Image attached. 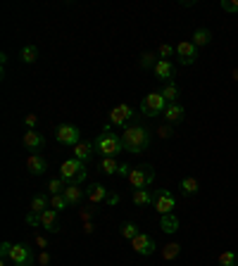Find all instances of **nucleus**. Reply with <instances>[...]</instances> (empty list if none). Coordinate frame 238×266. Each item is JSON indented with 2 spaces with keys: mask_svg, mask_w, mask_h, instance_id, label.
I'll return each mask as SVG.
<instances>
[{
  "mask_svg": "<svg viewBox=\"0 0 238 266\" xmlns=\"http://www.w3.org/2000/svg\"><path fill=\"white\" fill-rule=\"evenodd\" d=\"M122 143H124V150L131 152V155H141L150 148L153 143V136H150V131L141 124H131L126 129L122 131Z\"/></svg>",
  "mask_w": 238,
  "mask_h": 266,
  "instance_id": "obj_1",
  "label": "nucleus"
},
{
  "mask_svg": "<svg viewBox=\"0 0 238 266\" xmlns=\"http://www.w3.org/2000/svg\"><path fill=\"white\" fill-rule=\"evenodd\" d=\"M93 150L100 155V157H117L124 152V143H122V136L117 133H110V126L102 129V133L93 140Z\"/></svg>",
  "mask_w": 238,
  "mask_h": 266,
  "instance_id": "obj_2",
  "label": "nucleus"
},
{
  "mask_svg": "<svg viewBox=\"0 0 238 266\" xmlns=\"http://www.w3.org/2000/svg\"><path fill=\"white\" fill-rule=\"evenodd\" d=\"M60 178H64L69 183H76V185H81L83 181H86V164L81 162V159H64V162L60 164Z\"/></svg>",
  "mask_w": 238,
  "mask_h": 266,
  "instance_id": "obj_3",
  "label": "nucleus"
},
{
  "mask_svg": "<svg viewBox=\"0 0 238 266\" xmlns=\"http://www.w3.org/2000/svg\"><path fill=\"white\" fill-rule=\"evenodd\" d=\"M155 181V169L148 166V164H141V166H134L129 174V183L136 188V190H148V185Z\"/></svg>",
  "mask_w": 238,
  "mask_h": 266,
  "instance_id": "obj_4",
  "label": "nucleus"
},
{
  "mask_svg": "<svg viewBox=\"0 0 238 266\" xmlns=\"http://www.w3.org/2000/svg\"><path fill=\"white\" fill-rule=\"evenodd\" d=\"M164 109H167V100H164L162 93H148V95L141 100V112L145 116L164 114Z\"/></svg>",
  "mask_w": 238,
  "mask_h": 266,
  "instance_id": "obj_5",
  "label": "nucleus"
},
{
  "mask_svg": "<svg viewBox=\"0 0 238 266\" xmlns=\"http://www.w3.org/2000/svg\"><path fill=\"white\" fill-rule=\"evenodd\" d=\"M55 140L60 145L74 148L76 143H81V131H79V126H74V124H60V126L55 129Z\"/></svg>",
  "mask_w": 238,
  "mask_h": 266,
  "instance_id": "obj_6",
  "label": "nucleus"
},
{
  "mask_svg": "<svg viewBox=\"0 0 238 266\" xmlns=\"http://www.w3.org/2000/svg\"><path fill=\"white\" fill-rule=\"evenodd\" d=\"M10 259L14 261V266H31V264H34V252H31V247H29V245L17 243V245H12Z\"/></svg>",
  "mask_w": 238,
  "mask_h": 266,
  "instance_id": "obj_7",
  "label": "nucleus"
},
{
  "mask_svg": "<svg viewBox=\"0 0 238 266\" xmlns=\"http://www.w3.org/2000/svg\"><path fill=\"white\" fill-rule=\"evenodd\" d=\"M131 247H134V252L141 254V257H148V254H155L157 245H155V240L150 238L148 233H138L136 238L131 240Z\"/></svg>",
  "mask_w": 238,
  "mask_h": 266,
  "instance_id": "obj_8",
  "label": "nucleus"
},
{
  "mask_svg": "<svg viewBox=\"0 0 238 266\" xmlns=\"http://www.w3.org/2000/svg\"><path fill=\"white\" fill-rule=\"evenodd\" d=\"M131 116H134V109H131L126 103H119L112 112H110V124H112V126H122V129H126Z\"/></svg>",
  "mask_w": 238,
  "mask_h": 266,
  "instance_id": "obj_9",
  "label": "nucleus"
},
{
  "mask_svg": "<svg viewBox=\"0 0 238 266\" xmlns=\"http://www.w3.org/2000/svg\"><path fill=\"white\" fill-rule=\"evenodd\" d=\"M155 209L160 214H174V207H177V200L171 195L169 190H157L155 192Z\"/></svg>",
  "mask_w": 238,
  "mask_h": 266,
  "instance_id": "obj_10",
  "label": "nucleus"
},
{
  "mask_svg": "<svg viewBox=\"0 0 238 266\" xmlns=\"http://www.w3.org/2000/svg\"><path fill=\"white\" fill-rule=\"evenodd\" d=\"M177 57L181 64H193L198 60V48L193 45V41H181L177 45Z\"/></svg>",
  "mask_w": 238,
  "mask_h": 266,
  "instance_id": "obj_11",
  "label": "nucleus"
},
{
  "mask_svg": "<svg viewBox=\"0 0 238 266\" xmlns=\"http://www.w3.org/2000/svg\"><path fill=\"white\" fill-rule=\"evenodd\" d=\"M21 143H24V148L31 152L41 150L43 145H46V138H43V133H38L36 129H27V133H24V138H21Z\"/></svg>",
  "mask_w": 238,
  "mask_h": 266,
  "instance_id": "obj_12",
  "label": "nucleus"
},
{
  "mask_svg": "<svg viewBox=\"0 0 238 266\" xmlns=\"http://www.w3.org/2000/svg\"><path fill=\"white\" fill-rule=\"evenodd\" d=\"M86 195H89V202H91V205H100V202H107L110 190H107V188H105L102 183H91V188L86 190Z\"/></svg>",
  "mask_w": 238,
  "mask_h": 266,
  "instance_id": "obj_13",
  "label": "nucleus"
},
{
  "mask_svg": "<svg viewBox=\"0 0 238 266\" xmlns=\"http://www.w3.org/2000/svg\"><path fill=\"white\" fill-rule=\"evenodd\" d=\"M153 71H155V76L160 79V81H164V83L174 81V64H171L169 60H157Z\"/></svg>",
  "mask_w": 238,
  "mask_h": 266,
  "instance_id": "obj_14",
  "label": "nucleus"
},
{
  "mask_svg": "<svg viewBox=\"0 0 238 266\" xmlns=\"http://www.w3.org/2000/svg\"><path fill=\"white\" fill-rule=\"evenodd\" d=\"M57 214H60V212H55V209H50V207H48L46 212L41 214V226L46 228L48 233H60V224H57Z\"/></svg>",
  "mask_w": 238,
  "mask_h": 266,
  "instance_id": "obj_15",
  "label": "nucleus"
},
{
  "mask_svg": "<svg viewBox=\"0 0 238 266\" xmlns=\"http://www.w3.org/2000/svg\"><path fill=\"white\" fill-rule=\"evenodd\" d=\"M27 169H29V174H34V176L46 174V169H48L46 157H41V155H36V152H34V155L27 159Z\"/></svg>",
  "mask_w": 238,
  "mask_h": 266,
  "instance_id": "obj_16",
  "label": "nucleus"
},
{
  "mask_svg": "<svg viewBox=\"0 0 238 266\" xmlns=\"http://www.w3.org/2000/svg\"><path fill=\"white\" fill-rule=\"evenodd\" d=\"M184 116H186V109L184 105H167V109H164V119H167V124H179V122H184Z\"/></svg>",
  "mask_w": 238,
  "mask_h": 266,
  "instance_id": "obj_17",
  "label": "nucleus"
},
{
  "mask_svg": "<svg viewBox=\"0 0 238 266\" xmlns=\"http://www.w3.org/2000/svg\"><path fill=\"white\" fill-rule=\"evenodd\" d=\"M93 152H95L93 150V143H83V140H81V143H76L74 148H72V157L81 159V162L86 164L91 159V155H93Z\"/></svg>",
  "mask_w": 238,
  "mask_h": 266,
  "instance_id": "obj_18",
  "label": "nucleus"
},
{
  "mask_svg": "<svg viewBox=\"0 0 238 266\" xmlns=\"http://www.w3.org/2000/svg\"><path fill=\"white\" fill-rule=\"evenodd\" d=\"M62 195L67 198L69 205H79V202H81V198H83V188H81V185H76V183H69L67 188H64V192H62Z\"/></svg>",
  "mask_w": 238,
  "mask_h": 266,
  "instance_id": "obj_19",
  "label": "nucleus"
},
{
  "mask_svg": "<svg viewBox=\"0 0 238 266\" xmlns=\"http://www.w3.org/2000/svg\"><path fill=\"white\" fill-rule=\"evenodd\" d=\"M164 95V100H167V105H174V103H179V95H181V90H179V86L174 81H169V83H164V88L160 90Z\"/></svg>",
  "mask_w": 238,
  "mask_h": 266,
  "instance_id": "obj_20",
  "label": "nucleus"
},
{
  "mask_svg": "<svg viewBox=\"0 0 238 266\" xmlns=\"http://www.w3.org/2000/svg\"><path fill=\"white\" fill-rule=\"evenodd\" d=\"M179 188H181V192L184 195H198V190H200V183H198V178H193V176H186V178H181V183H179Z\"/></svg>",
  "mask_w": 238,
  "mask_h": 266,
  "instance_id": "obj_21",
  "label": "nucleus"
},
{
  "mask_svg": "<svg viewBox=\"0 0 238 266\" xmlns=\"http://www.w3.org/2000/svg\"><path fill=\"white\" fill-rule=\"evenodd\" d=\"M210 43H212L210 29H196L193 31V45L196 48H203V45H210Z\"/></svg>",
  "mask_w": 238,
  "mask_h": 266,
  "instance_id": "obj_22",
  "label": "nucleus"
},
{
  "mask_svg": "<svg viewBox=\"0 0 238 266\" xmlns=\"http://www.w3.org/2000/svg\"><path fill=\"white\" fill-rule=\"evenodd\" d=\"M19 57H21V62H24V64H34V62L38 60V48H36L34 43H29V45H24V48H21Z\"/></svg>",
  "mask_w": 238,
  "mask_h": 266,
  "instance_id": "obj_23",
  "label": "nucleus"
},
{
  "mask_svg": "<svg viewBox=\"0 0 238 266\" xmlns=\"http://www.w3.org/2000/svg\"><path fill=\"white\" fill-rule=\"evenodd\" d=\"M134 205L136 207H145L155 202V195H150V190H134Z\"/></svg>",
  "mask_w": 238,
  "mask_h": 266,
  "instance_id": "obj_24",
  "label": "nucleus"
},
{
  "mask_svg": "<svg viewBox=\"0 0 238 266\" xmlns=\"http://www.w3.org/2000/svg\"><path fill=\"white\" fill-rule=\"evenodd\" d=\"M48 207H50V198H46V195H34V200H31V212L43 214Z\"/></svg>",
  "mask_w": 238,
  "mask_h": 266,
  "instance_id": "obj_25",
  "label": "nucleus"
},
{
  "mask_svg": "<svg viewBox=\"0 0 238 266\" xmlns=\"http://www.w3.org/2000/svg\"><path fill=\"white\" fill-rule=\"evenodd\" d=\"M160 226H162L164 233H177L179 228V219L174 216V214H162V221H160Z\"/></svg>",
  "mask_w": 238,
  "mask_h": 266,
  "instance_id": "obj_26",
  "label": "nucleus"
},
{
  "mask_svg": "<svg viewBox=\"0 0 238 266\" xmlns=\"http://www.w3.org/2000/svg\"><path fill=\"white\" fill-rule=\"evenodd\" d=\"M179 254H181V245H179V243H169V245H164V247H162V257H164V261L177 259Z\"/></svg>",
  "mask_w": 238,
  "mask_h": 266,
  "instance_id": "obj_27",
  "label": "nucleus"
},
{
  "mask_svg": "<svg viewBox=\"0 0 238 266\" xmlns=\"http://www.w3.org/2000/svg\"><path fill=\"white\" fill-rule=\"evenodd\" d=\"M64 183H67L64 178H50V181H48V190H50V195H62L64 188H67Z\"/></svg>",
  "mask_w": 238,
  "mask_h": 266,
  "instance_id": "obj_28",
  "label": "nucleus"
},
{
  "mask_svg": "<svg viewBox=\"0 0 238 266\" xmlns=\"http://www.w3.org/2000/svg\"><path fill=\"white\" fill-rule=\"evenodd\" d=\"M69 207L67 198L64 195H50V209H55V212H64Z\"/></svg>",
  "mask_w": 238,
  "mask_h": 266,
  "instance_id": "obj_29",
  "label": "nucleus"
},
{
  "mask_svg": "<svg viewBox=\"0 0 238 266\" xmlns=\"http://www.w3.org/2000/svg\"><path fill=\"white\" fill-rule=\"evenodd\" d=\"M100 169H102V174H117L119 171V164H117L115 157H102Z\"/></svg>",
  "mask_w": 238,
  "mask_h": 266,
  "instance_id": "obj_30",
  "label": "nucleus"
},
{
  "mask_svg": "<svg viewBox=\"0 0 238 266\" xmlns=\"http://www.w3.org/2000/svg\"><path fill=\"white\" fill-rule=\"evenodd\" d=\"M143 69H155L157 64V53H143L141 55V62H138Z\"/></svg>",
  "mask_w": 238,
  "mask_h": 266,
  "instance_id": "obj_31",
  "label": "nucleus"
},
{
  "mask_svg": "<svg viewBox=\"0 0 238 266\" xmlns=\"http://www.w3.org/2000/svg\"><path fill=\"white\" fill-rule=\"evenodd\" d=\"M217 261H219V266H238V254L236 252H222Z\"/></svg>",
  "mask_w": 238,
  "mask_h": 266,
  "instance_id": "obj_32",
  "label": "nucleus"
},
{
  "mask_svg": "<svg viewBox=\"0 0 238 266\" xmlns=\"http://www.w3.org/2000/svg\"><path fill=\"white\" fill-rule=\"evenodd\" d=\"M119 233H122V238L134 240L141 231H138V226H136V224H124V226H122V231H119Z\"/></svg>",
  "mask_w": 238,
  "mask_h": 266,
  "instance_id": "obj_33",
  "label": "nucleus"
},
{
  "mask_svg": "<svg viewBox=\"0 0 238 266\" xmlns=\"http://www.w3.org/2000/svg\"><path fill=\"white\" fill-rule=\"evenodd\" d=\"M174 53H177V48H171L169 43H162V45L157 48V57H160V60H169Z\"/></svg>",
  "mask_w": 238,
  "mask_h": 266,
  "instance_id": "obj_34",
  "label": "nucleus"
},
{
  "mask_svg": "<svg viewBox=\"0 0 238 266\" xmlns=\"http://www.w3.org/2000/svg\"><path fill=\"white\" fill-rule=\"evenodd\" d=\"M10 252H12V243H7V240H5V243L0 245V259H3L0 264H5V259L10 257Z\"/></svg>",
  "mask_w": 238,
  "mask_h": 266,
  "instance_id": "obj_35",
  "label": "nucleus"
},
{
  "mask_svg": "<svg viewBox=\"0 0 238 266\" xmlns=\"http://www.w3.org/2000/svg\"><path fill=\"white\" fill-rule=\"evenodd\" d=\"M157 136L160 138H174V129H171V124H164L157 129Z\"/></svg>",
  "mask_w": 238,
  "mask_h": 266,
  "instance_id": "obj_36",
  "label": "nucleus"
},
{
  "mask_svg": "<svg viewBox=\"0 0 238 266\" xmlns=\"http://www.w3.org/2000/svg\"><path fill=\"white\" fill-rule=\"evenodd\" d=\"M222 10L224 12H238V0H222Z\"/></svg>",
  "mask_w": 238,
  "mask_h": 266,
  "instance_id": "obj_37",
  "label": "nucleus"
},
{
  "mask_svg": "<svg viewBox=\"0 0 238 266\" xmlns=\"http://www.w3.org/2000/svg\"><path fill=\"white\" fill-rule=\"evenodd\" d=\"M27 224H29V226H41V214L29 212V214H27Z\"/></svg>",
  "mask_w": 238,
  "mask_h": 266,
  "instance_id": "obj_38",
  "label": "nucleus"
},
{
  "mask_svg": "<svg viewBox=\"0 0 238 266\" xmlns=\"http://www.w3.org/2000/svg\"><path fill=\"white\" fill-rule=\"evenodd\" d=\"M24 124H27V129H34L36 124H38V116H36V114H27V116H24Z\"/></svg>",
  "mask_w": 238,
  "mask_h": 266,
  "instance_id": "obj_39",
  "label": "nucleus"
},
{
  "mask_svg": "<svg viewBox=\"0 0 238 266\" xmlns=\"http://www.w3.org/2000/svg\"><path fill=\"white\" fill-rule=\"evenodd\" d=\"M119 176H124V178H129V174H131V169H129V164H119V171H117Z\"/></svg>",
  "mask_w": 238,
  "mask_h": 266,
  "instance_id": "obj_40",
  "label": "nucleus"
},
{
  "mask_svg": "<svg viewBox=\"0 0 238 266\" xmlns=\"http://www.w3.org/2000/svg\"><path fill=\"white\" fill-rule=\"evenodd\" d=\"M38 264H41V266H48V264H50V254H48L46 250H43L41 257H38Z\"/></svg>",
  "mask_w": 238,
  "mask_h": 266,
  "instance_id": "obj_41",
  "label": "nucleus"
},
{
  "mask_svg": "<svg viewBox=\"0 0 238 266\" xmlns=\"http://www.w3.org/2000/svg\"><path fill=\"white\" fill-rule=\"evenodd\" d=\"M36 245L41 247V250H46V247L50 245V243H48V238H43V235H38V238H36Z\"/></svg>",
  "mask_w": 238,
  "mask_h": 266,
  "instance_id": "obj_42",
  "label": "nucleus"
},
{
  "mask_svg": "<svg viewBox=\"0 0 238 266\" xmlns=\"http://www.w3.org/2000/svg\"><path fill=\"white\" fill-rule=\"evenodd\" d=\"M117 202H119V195H110V198H107V205H110V207L117 205Z\"/></svg>",
  "mask_w": 238,
  "mask_h": 266,
  "instance_id": "obj_43",
  "label": "nucleus"
},
{
  "mask_svg": "<svg viewBox=\"0 0 238 266\" xmlns=\"http://www.w3.org/2000/svg\"><path fill=\"white\" fill-rule=\"evenodd\" d=\"M0 64H3V71H5V64H7V55L5 53L0 55Z\"/></svg>",
  "mask_w": 238,
  "mask_h": 266,
  "instance_id": "obj_44",
  "label": "nucleus"
},
{
  "mask_svg": "<svg viewBox=\"0 0 238 266\" xmlns=\"http://www.w3.org/2000/svg\"><path fill=\"white\" fill-rule=\"evenodd\" d=\"M93 228H95L93 224H86V226H83V231H86V233H93Z\"/></svg>",
  "mask_w": 238,
  "mask_h": 266,
  "instance_id": "obj_45",
  "label": "nucleus"
},
{
  "mask_svg": "<svg viewBox=\"0 0 238 266\" xmlns=\"http://www.w3.org/2000/svg\"><path fill=\"white\" fill-rule=\"evenodd\" d=\"M231 79L238 83V69H233V71H231Z\"/></svg>",
  "mask_w": 238,
  "mask_h": 266,
  "instance_id": "obj_46",
  "label": "nucleus"
}]
</instances>
